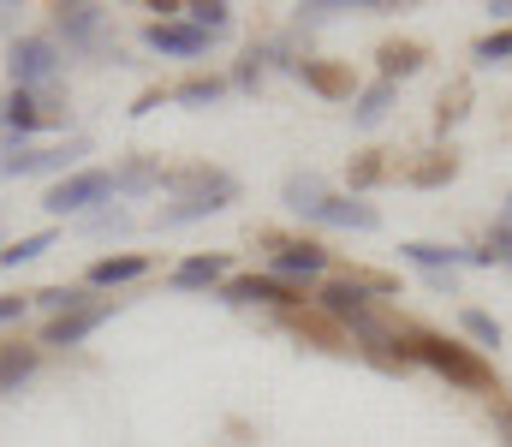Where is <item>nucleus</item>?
Returning <instances> with one entry per match:
<instances>
[{"mask_svg": "<svg viewBox=\"0 0 512 447\" xmlns=\"http://www.w3.org/2000/svg\"><path fill=\"white\" fill-rule=\"evenodd\" d=\"M405 352H411V358H423L435 376H447V382H459V388H489V364H483L477 352H465V346L441 340V334H417Z\"/></svg>", "mask_w": 512, "mask_h": 447, "instance_id": "f257e3e1", "label": "nucleus"}, {"mask_svg": "<svg viewBox=\"0 0 512 447\" xmlns=\"http://www.w3.org/2000/svg\"><path fill=\"white\" fill-rule=\"evenodd\" d=\"M6 72H12V90H36L60 72V42L54 36H18L12 54H6Z\"/></svg>", "mask_w": 512, "mask_h": 447, "instance_id": "f03ea898", "label": "nucleus"}, {"mask_svg": "<svg viewBox=\"0 0 512 447\" xmlns=\"http://www.w3.org/2000/svg\"><path fill=\"white\" fill-rule=\"evenodd\" d=\"M102 197H114V173H108V167H90V173L60 179V185L42 197V209H48V215H84V209L102 203Z\"/></svg>", "mask_w": 512, "mask_h": 447, "instance_id": "7ed1b4c3", "label": "nucleus"}, {"mask_svg": "<svg viewBox=\"0 0 512 447\" xmlns=\"http://www.w3.org/2000/svg\"><path fill=\"white\" fill-rule=\"evenodd\" d=\"M399 257H405V263H417V269H429V275H447V269H483V263H489V251H459V245H423V239L399 245Z\"/></svg>", "mask_w": 512, "mask_h": 447, "instance_id": "20e7f679", "label": "nucleus"}, {"mask_svg": "<svg viewBox=\"0 0 512 447\" xmlns=\"http://www.w3.org/2000/svg\"><path fill=\"white\" fill-rule=\"evenodd\" d=\"M370 287L387 293V281H328L322 287V310L340 316V322H358V316H370Z\"/></svg>", "mask_w": 512, "mask_h": 447, "instance_id": "39448f33", "label": "nucleus"}, {"mask_svg": "<svg viewBox=\"0 0 512 447\" xmlns=\"http://www.w3.org/2000/svg\"><path fill=\"white\" fill-rule=\"evenodd\" d=\"M209 42H215V36H203V30L185 24V18H173V24H149V48H155V54L197 60V54H209Z\"/></svg>", "mask_w": 512, "mask_h": 447, "instance_id": "423d86ee", "label": "nucleus"}, {"mask_svg": "<svg viewBox=\"0 0 512 447\" xmlns=\"http://www.w3.org/2000/svg\"><path fill=\"white\" fill-rule=\"evenodd\" d=\"M239 197V185H227V191H191V197H179V203H167L161 215H155V227H191V221H203V215H215V209H227Z\"/></svg>", "mask_w": 512, "mask_h": 447, "instance_id": "0eeeda50", "label": "nucleus"}, {"mask_svg": "<svg viewBox=\"0 0 512 447\" xmlns=\"http://www.w3.org/2000/svg\"><path fill=\"white\" fill-rule=\"evenodd\" d=\"M54 120V102H36L30 90H12L6 102H0V126L12 132V138H24V132H42Z\"/></svg>", "mask_w": 512, "mask_h": 447, "instance_id": "6e6552de", "label": "nucleus"}, {"mask_svg": "<svg viewBox=\"0 0 512 447\" xmlns=\"http://www.w3.org/2000/svg\"><path fill=\"white\" fill-rule=\"evenodd\" d=\"M108 316H114V304H84V310L54 316V322H48V346H78V340H90Z\"/></svg>", "mask_w": 512, "mask_h": 447, "instance_id": "1a4fd4ad", "label": "nucleus"}, {"mask_svg": "<svg viewBox=\"0 0 512 447\" xmlns=\"http://www.w3.org/2000/svg\"><path fill=\"white\" fill-rule=\"evenodd\" d=\"M322 269H328V251H322V245H286V251H274V281H280V287L316 281Z\"/></svg>", "mask_w": 512, "mask_h": 447, "instance_id": "9d476101", "label": "nucleus"}, {"mask_svg": "<svg viewBox=\"0 0 512 447\" xmlns=\"http://www.w3.org/2000/svg\"><path fill=\"white\" fill-rule=\"evenodd\" d=\"M227 304H298V287H280L274 275H239V281H227Z\"/></svg>", "mask_w": 512, "mask_h": 447, "instance_id": "9b49d317", "label": "nucleus"}, {"mask_svg": "<svg viewBox=\"0 0 512 447\" xmlns=\"http://www.w3.org/2000/svg\"><path fill=\"white\" fill-rule=\"evenodd\" d=\"M316 221H322V227H358V233H376V227H382V215H376L370 203H358V197H328V203L316 209Z\"/></svg>", "mask_w": 512, "mask_h": 447, "instance_id": "f8f14e48", "label": "nucleus"}, {"mask_svg": "<svg viewBox=\"0 0 512 447\" xmlns=\"http://www.w3.org/2000/svg\"><path fill=\"white\" fill-rule=\"evenodd\" d=\"M227 275V257H185L179 269H173V287L179 293H203V287H215Z\"/></svg>", "mask_w": 512, "mask_h": 447, "instance_id": "ddd939ff", "label": "nucleus"}, {"mask_svg": "<svg viewBox=\"0 0 512 447\" xmlns=\"http://www.w3.org/2000/svg\"><path fill=\"white\" fill-rule=\"evenodd\" d=\"M328 203V185L316 179V173H292L286 179V209H298V215H310L316 221V209Z\"/></svg>", "mask_w": 512, "mask_h": 447, "instance_id": "4468645a", "label": "nucleus"}, {"mask_svg": "<svg viewBox=\"0 0 512 447\" xmlns=\"http://www.w3.org/2000/svg\"><path fill=\"white\" fill-rule=\"evenodd\" d=\"M149 263L143 257H102L96 269H90V287H126V281H137Z\"/></svg>", "mask_w": 512, "mask_h": 447, "instance_id": "2eb2a0df", "label": "nucleus"}, {"mask_svg": "<svg viewBox=\"0 0 512 447\" xmlns=\"http://www.w3.org/2000/svg\"><path fill=\"white\" fill-rule=\"evenodd\" d=\"M185 24H197L203 36H227L233 6H227V0H197V6H185Z\"/></svg>", "mask_w": 512, "mask_h": 447, "instance_id": "dca6fc26", "label": "nucleus"}, {"mask_svg": "<svg viewBox=\"0 0 512 447\" xmlns=\"http://www.w3.org/2000/svg\"><path fill=\"white\" fill-rule=\"evenodd\" d=\"M102 30V6H60V36L66 42H90Z\"/></svg>", "mask_w": 512, "mask_h": 447, "instance_id": "f3484780", "label": "nucleus"}, {"mask_svg": "<svg viewBox=\"0 0 512 447\" xmlns=\"http://www.w3.org/2000/svg\"><path fill=\"white\" fill-rule=\"evenodd\" d=\"M387 102H393V84H370L364 96H358V108H352V126H382L387 120Z\"/></svg>", "mask_w": 512, "mask_h": 447, "instance_id": "a211bd4d", "label": "nucleus"}, {"mask_svg": "<svg viewBox=\"0 0 512 447\" xmlns=\"http://www.w3.org/2000/svg\"><path fill=\"white\" fill-rule=\"evenodd\" d=\"M42 251H54V233H30V239L6 245V251H0V269H24V263H36Z\"/></svg>", "mask_w": 512, "mask_h": 447, "instance_id": "6ab92c4d", "label": "nucleus"}, {"mask_svg": "<svg viewBox=\"0 0 512 447\" xmlns=\"http://www.w3.org/2000/svg\"><path fill=\"white\" fill-rule=\"evenodd\" d=\"M149 185H167V173L155 161H131V167L114 173V191H149Z\"/></svg>", "mask_w": 512, "mask_h": 447, "instance_id": "aec40b11", "label": "nucleus"}, {"mask_svg": "<svg viewBox=\"0 0 512 447\" xmlns=\"http://www.w3.org/2000/svg\"><path fill=\"white\" fill-rule=\"evenodd\" d=\"M459 328L477 340V346H501V322L489 310H459Z\"/></svg>", "mask_w": 512, "mask_h": 447, "instance_id": "412c9836", "label": "nucleus"}, {"mask_svg": "<svg viewBox=\"0 0 512 447\" xmlns=\"http://www.w3.org/2000/svg\"><path fill=\"white\" fill-rule=\"evenodd\" d=\"M36 370V352H18V346H0V388H18L24 376Z\"/></svg>", "mask_w": 512, "mask_h": 447, "instance_id": "4be33fe9", "label": "nucleus"}, {"mask_svg": "<svg viewBox=\"0 0 512 447\" xmlns=\"http://www.w3.org/2000/svg\"><path fill=\"white\" fill-rule=\"evenodd\" d=\"M298 72H304V84H316L322 96H352V84H346V78H340L334 66H316V60H304Z\"/></svg>", "mask_w": 512, "mask_h": 447, "instance_id": "5701e85b", "label": "nucleus"}, {"mask_svg": "<svg viewBox=\"0 0 512 447\" xmlns=\"http://www.w3.org/2000/svg\"><path fill=\"white\" fill-rule=\"evenodd\" d=\"M221 90H227L221 78H191V84H179L173 96H179L185 108H209V102H221Z\"/></svg>", "mask_w": 512, "mask_h": 447, "instance_id": "b1692460", "label": "nucleus"}, {"mask_svg": "<svg viewBox=\"0 0 512 447\" xmlns=\"http://www.w3.org/2000/svg\"><path fill=\"white\" fill-rule=\"evenodd\" d=\"M417 60H423V48H417V42H405V48H387V54H382L387 84H393V78H411V72H417Z\"/></svg>", "mask_w": 512, "mask_h": 447, "instance_id": "393cba45", "label": "nucleus"}, {"mask_svg": "<svg viewBox=\"0 0 512 447\" xmlns=\"http://www.w3.org/2000/svg\"><path fill=\"white\" fill-rule=\"evenodd\" d=\"M42 310H54V316H66V310H84V287H48V293H36Z\"/></svg>", "mask_w": 512, "mask_h": 447, "instance_id": "a878e982", "label": "nucleus"}, {"mask_svg": "<svg viewBox=\"0 0 512 447\" xmlns=\"http://www.w3.org/2000/svg\"><path fill=\"white\" fill-rule=\"evenodd\" d=\"M78 155H84V138L66 144V149H36V173H60V167H72Z\"/></svg>", "mask_w": 512, "mask_h": 447, "instance_id": "bb28decb", "label": "nucleus"}, {"mask_svg": "<svg viewBox=\"0 0 512 447\" xmlns=\"http://www.w3.org/2000/svg\"><path fill=\"white\" fill-rule=\"evenodd\" d=\"M477 60H483V66L512 60V30H501V36H483V42H477Z\"/></svg>", "mask_w": 512, "mask_h": 447, "instance_id": "cd10ccee", "label": "nucleus"}, {"mask_svg": "<svg viewBox=\"0 0 512 447\" xmlns=\"http://www.w3.org/2000/svg\"><path fill=\"white\" fill-rule=\"evenodd\" d=\"M126 227H131L126 209H102V215H90V221H84V233H126Z\"/></svg>", "mask_w": 512, "mask_h": 447, "instance_id": "c85d7f7f", "label": "nucleus"}, {"mask_svg": "<svg viewBox=\"0 0 512 447\" xmlns=\"http://www.w3.org/2000/svg\"><path fill=\"white\" fill-rule=\"evenodd\" d=\"M489 263H507V269H512V221H501V227H495V245H489Z\"/></svg>", "mask_w": 512, "mask_h": 447, "instance_id": "c756f323", "label": "nucleus"}, {"mask_svg": "<svg viewBox=\"0 0 512 447\" xmlns=\"http://www.w3.org/2000/svg\"><path fill=\"white\" fill-rule=\"evenodd\" d=\"M382 179V161H358V173H352V185H376Z\"/></svg>", "mask_w": 512, "mask_h": 447, "instance_id": "7c9ffc66", "label": "nucleus"}, {"mask_svg": "<svg viewBox=\"0 0 512 447\" xmlns=\"http://www.w3.org/2000/svg\"><path fill=\"white\" fill-rule=\"evenodd\" d=\"M18 316H24V298H0V328L18 322Z\"/></svg>", "mask_w": 512, "mask_h": 447, "instance_id": "2f4dec72", "label": "nucleus"}, {"mask_svg": "<svg viewBox=\"0 0 512 447\" xmlns=\"http://www.w3.org/2000/svg\"><path fill=\"white\" fill-rule=\"evenodd\" d=\"M489 18H501V24H507V18H512V0H495V6H489Z\"/></svg>", "mask_w": 512, "mask_h": 447, "instance_id": "473e14b6", "label": "nucleus"}]
</instances>
